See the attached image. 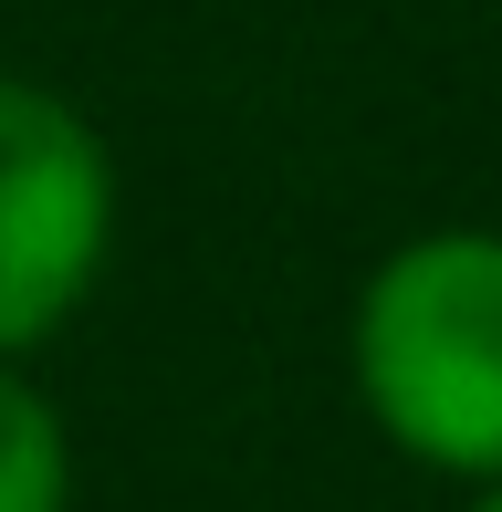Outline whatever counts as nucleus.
I'll return each instance as SVG.
<instances>
[{
    "label": "nucleus",
    "instance_id": "nucleus-1",
    "mask_svg": "<svg viewBox=\"0 0 502 512\" xmlns=\"http://www.w3.org/2000/svg\"><path fill=\"white\" fill-rule=\"evenodd\" d=\"M346 366L377 439L440 481H502V230H419L356 283Z\"/></svg>",
    "mask_w": 502,
    "mask_h": 512
},
{
    "label": "nucleus",
    "instance_id": "nucleus-2",
    "mask_svg": "<svg viewBox=\"0 0 502 512\" xmlns=\"http://www.w3.org/2000/svg\"><path fill=\"white\" fill-rule=\"evenodd\" d=\"M116 251V157L95 115L32 74H0V356H32L84 314Z\"/></svg>",
    "mask_w": 502,
    "mask_h": 512
},
{
    "label": "nucleus",
    "instance_id": "nucleus-3",
    "mask_svg": "<svg viewBox=\"0 0 502 512\" xmlns=\"http://www.w3.org/2000/svg\"><path fill=\"white\" fill-rule=\"evenodd\" d=\"M0 512H74V429L21 356H0Z\"/></svg>",
    "mask_w": 502,
    "mask_h": 512
},
{
    "label": "nucleus",
    "instance_id": "nucleus-4",
    "mask_svg": "<svg viewBox=\"0 0 502 512\" xmlns=\"http://www.w3.org/2000/svg\"><path fill=\"white\" fill-rule=\"evenodd\" d=\"M461 512H502V481H471V502Z\"/></svg>",
    "mask_w": 502,
    "mask_h": 512
}]
</instances>
